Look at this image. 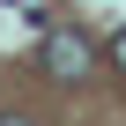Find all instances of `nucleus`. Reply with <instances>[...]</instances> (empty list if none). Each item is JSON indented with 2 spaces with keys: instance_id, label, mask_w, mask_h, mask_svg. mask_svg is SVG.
Returning <instances> with one entry per match:
<instances>
[{
  "instance_id": "f257e3e1",
  "label": "nucleus",
  "mask_w": 126,
  "mask_h": 126,
  "mask_svg": "<svg viewBox=\"0 0 126 126\" xmlns=\"http://www.w3.org/2000/svg\"><path fill=\"white\" fill-rule=\"evenodd\" d=\"M89 59H96V52H89V37H82L74 22L45 30V74H52V82H82V74H89Z\"/></svg>"
},
{
  "instance_id": "f03ea898",
  "label": "nucleus",
  "mask_w": 126,
  "mask_h": 126,
  "mask_svg": "<svg viewBox=\"0 0 126 126\" xmlns=\"http://www.w3.org/2000/svg\"><path fill=\"white\" fill-rule=\"evenodd\" d=\"M111 59H119V67H126V37H119V45H111Z\"/></svg>"
},
{
  "instance_id": "7ed1b4c3",
  "label": "nucleus",
  "mask_w": 126,
  "mask_h": 126,
  "mask_svg": "<svg viewBox=\"0 0 126 126\" xmlns=\"http://www.w3.org/2000/svg\"><path fill=\"white\" fill-rule=\"evenodd\" d=\"M0 126H30V119H0Z\"/></svg>"
}]
</instances>
